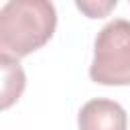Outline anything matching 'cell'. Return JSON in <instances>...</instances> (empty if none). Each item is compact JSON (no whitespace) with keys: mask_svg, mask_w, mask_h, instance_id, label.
I'll use <instances>...</instances> for the list:
<instances>
[{"mask_svg":"<svg viewBox=\"0 0 130 130\" xmlns=\"http://www.w3.org/2000/svg\"><path fill=\"white\" fill-rule=\"evenodd\" d=\"M77 8L83 10L89 18H102L112 8H116V0H110V2H77Z\"/></svg>","mask_w":130,"mask_h":130,"instance_id":"5b68a950","label":"cell"},{"mask_svg":"<svg viewBox=\"0 0 130 130\" xmlns=\"http://www.w3.org/2000/svg\"><path fill=\"white\" fill-rule=\"evenodd\" d=\"M26 85L24 69L18 61L0 57V110H6L18 102Z\"/></svg>","mask_w":130,"mask_h":130,"instance_id":"277c9868","label":"cell"},{"mask_svg":"<svg viewBox=\"0 0 130 130\" xmlns=\"http://www.w3.org/2000/svg\"><path fill=\"white\" fill-rule=\"evenodd\" d=\"M89 77L102 85H130V20L116 18L98 32Z\"/></svg>","mask_w":130,"mask_h":130,"instance_id":"7a4b0ae2","label":"cell"},{"mask_svg":"<svg viewBox=\"0 0 130 130\" xmlns=\"http://www.w3.org/2000/svg\"><path fill=\"white\" fill-rule=\"evenodd\" d=\"M57 12L47 0H12L0 8V57L18 61L55 32Z\"/></svg>","mask_w":130,"mask_h":130,"instance_id":"6da1fadb","label":"cell"},{"mask_svg":"<svg viewBox=\"0 0 130 130\" xmlns=\"http://www.w3.org/2000/svg\"><path fill=\"white\" fill-rule=\"evenodd\" d=\"M128 118L124 108L106 98L89 100L77 116L79 130H126Z\"/></svg>","mask_w":130,"mask_h":130,"instance_id":"3957f363","label":"cell"}]
</instances>
